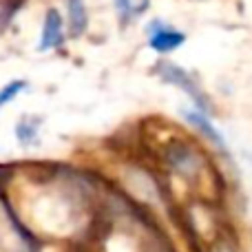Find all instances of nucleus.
Segmentation results:
<instances>
[{
	"instance_id": "nucleus-1",
	"label": "nucleus",
	"mask_w": 252,
	"mask_h": 252,
	"mask_svg": "<svg viewBox=\"0 0 252 252\" xmlns=\"http://www.w3.org/2000/svg\"><path fill=\"white\" fill-rule=\"evenodd\" d=\"M146 33H148V44H151V49H155L157 53H170L186 42V35H184L182 31L173 29V27L164 25V22H159V20L151 22V25L146 27Z\"/></svg>"
},
{
	"instance_id": "nucleus-2",
	"label": "nucleus",
	"mask_w": 252,
	"mask_h": 252,
	"mask_svg": "<svg viewBox=\"0 0 252 252\" xmlns=\"http://www.w3.org/2000/svg\"><path fill=\"white\" fill-rule=\"evenodd\" d=\"M62 42V18L56 9H49L42 25V38H40V51L58 47Z\"/></svg>"
},
{
	"instance_id": "nucleus-3",
	"label": "nucleus",
	"mask_w": 252,
	"mask_h": 252,
	"mask_svg": "<svg viewBox=\"0 0 252 252\" xmlns=\"http://www.w3.org/2000/svg\"><path fill=\"white\" fill-rule=\"evenodd\" d=\"M159 73L164 75V80H168V82H173V84H177V87H182L184 91H188L192 97L197 100V104L201 106V95H199V91H197L195 87H192V82L188 80V75L184 73L182 69H177L175 64H161V69H159Z\"/></svg>"
},
{
	"instance_id": "nucleus-4",
	"label": "nucleus",
	"mask_w": 252,
	"mask_h": 252,
	"mask_svg": "<svg viewBox=\"0 0 252 252\" xmlns=\"http://www.w3.org/2000/svg\"><path fill=\"white\" fill-rule=\"evenodd\" d=\"M184 118H188V122H190V124H195L197 128L201 130V133H206V135H208V137L213 139V142L217 144V146H223V139L219 137V133H217V130H215V126L210 124L208 120H206V115L201 113V111H190V109H188V111H184Z\"/></svg>"
},
{
	"instance_id": "nucleus-5",
	"label": "nucleus",
	"mask_w": 252,
	"mask_h": 252,
	"mask_svg": "<svg viewBox=\"0 0 252 252\" xmlns=\"http://www.w3.org/2000/svg\"><path fill=\"white\" fill-rule=\"evenodd\" d=\"M38 126L40 122L38 120H20V122L16 124V137L18 142L22 144V146H31V144H35V137H38Z\"/></svg>"
},
{
	"instance_id": "nucleus-6",
	"label": "nucleus",
	"mask_w": 252,
	"mask_h": 252,
	"mask_svg": "<svg viewBox=\"0 0 252 252\" xmlns=\"http://www.w3.org/2000/svg\"><path fill=\"white\" fill-rule=\"evenodd\" d=\"M69 11H71V29H73V33H82L84 27H87L84 0H69Z\"/></svg>"
},
{
	"instance_id": "nucleus-7",
	"label": "nucleus",
	"mask_w": 252,
	"mask_h": 252,
	"mask_svg": "<svg viewBox=\"0 0 252 252\" xmlns=\"http://www.w3.org/2000/svg\"><path fill=\"white\" fill-rule=\"evenodd\" d=\"M148 4H151V0H118L120 11L126 13L128 18L142 16V13L148 9Z\"/></svg>"
},
{
	"instance_id": "nucleus-8",
	"label": "nucleus",
	"mask_w": 252,
	"mask_h": 252,
	"mask_svg": "<svg viewBox=\"0 0 252 252\" xmlns=\"http://www.w3.org/2000/svg\"><path fill=\"white\" fill-rule=\"evenodd\" d=\"M22 89H25V82H22V80H16V82L7 84V87L0 91V106H4L9 100H13V97H16Z\"/></svg>"
}]
</instances>
